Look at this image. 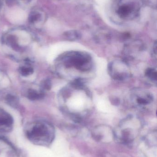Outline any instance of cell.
Instances as JSON below:
<instances>
[{"label": "cell", "mask_w": 157, "mask_h": 157, "mask_svg": "<svg viewBox=\"0 0 157 157\" xmlns=\"http://www.w3.org/2000/svg\"><path fill=\"white\" fill-rule=\"evenodd\" d=\"M82 79L73 80L62 90L61 100L65 103V110L76 115L90 109L92 99L90 92Z\"/></svg>", "instance_id": "cell-1"}, {"label": "cell", "mask_w": 157, "mask_h": 157, "mask_svg": "<svg viewBox=\"0 0 157 157\" xmlns=\"http://www.w3.org/2000/svg\"><path fill=\"white\" fill-rule=\"evenodd\" d=\"M58 63L66 69H73L80 73H87L92 70L93 62L90 54L81 51L65 52L59 57Z\"/></svg>", "instance_id": "cell-2"}, {"label": "cell", "mask_w": 157, "mask_h": 157, "mask_svg": "<svg viewBox=\"0 0 157 157\" xmlns=\"http://www.w3.org/2000/svg\"><path fill=\"white\" fill-rule=\"evenodd\" d=\"M108 69L111 77L117 81L127 80L131 75V68L124 59H114L108 65Z\"/></svg>", "instance_id": "cell-3"}, {"label": "cell", "mask_w": 157, "mask_h": 157, "mask_svg": "<svg viewBox=\"0 0 157 157\" xmlns=\"http://www.w3.org/2000/svg\"><path fill=\"white\" fill-rule=\"evenodd\" d=\"M131 101L135 108L140 109H145L153 104L154 97L149 90L137 88L131 90Z\"/></svg>", "instance_id": "cell-4"}, {"label": "cell", "mask_w": 157, "mask_h": 157, "mask_svg": "<svg viewBox=\"0 0 157 157\" xmlns=\"http://www.w3.org/2000/svg\"><path fill=\"white\" fill-rule=\"evenodd\" d=\"M144 49V46L142 41L134 40L127 43L123 49V55L126 59H133Z\"/></svg>", "instance_id": "cell-5"}, {"label": "cell", "mask_w": 157, "mask_h": 157, "mask_svg": "<svg viewBox=\"0 0 157 157\" xmlns=\"http://www.w3.org/2000/svg\"><path fill=\"white\" fill-rule=\"evenodd\" d=\"M28 136L34 139H41L49 137L51 134V130L46 124L37 123L32 126L30 131L27 132Z\"/></svg>", "instance_id": "cell-6"}, {"label": "cell", "mask_w": 157, "mask_h": 157, "mask_svg": "<svg viewBox=\"0 0 157 157\" xmlns=\"http://www.w3.org/2000/svg\"><path fill=\"white\" fill-rule=\"evenodd\" d=\"M13 124L12 116L7 112L0 108V126L10 127Z\"/></svg>", "instance_id": "cell-7"}, {"label": "cell", "mask_w": 157, "mask_h": 157, "mask_svg": "<svg viewBox=\"0 0 157 157\" xmlns=\"http://www.w3.org/2000/svg\"><path fill=\"white\" fill-rule=\"evenodd\" d=\"M42 92H38L32 89L29 90L27 92V98L31 101L39 100L44 98V95Z\"/></svg>", "instance_id": "cell-8"}, {"label": "cell", "mask_w": 157, "mask_h": 157, "mask_svg": "<svg viewBox=\"0 0 157 157\" xmlns=\"http://www.w3.org/2000/svg\"><path fill=\"white\" fill-rule=\"evenodd\" d=\"M64 36L67 40L75 41L81 38V34L77 30H69L65 32Z\"/></svg>", "instance_id": "cell-9"}, {"label": "cell", "mask_w": 157, "mask_h": 157, "mask_svg": "<svg viewBox=\"0 0 157 157\" xmlns=\"http://www.w3.org/2000/svg\"><path fill=\"white\" fill-rule=\"evenodd\" d=\"M146 78H148L150 81L156 83L157 78V71L153 67L147 68L145 72Z\"/></svg>", "instance_id": "cell-10"}, {"label": "cell", "mask_w": 157, "mask_h": 157, "mask_svg": "<svg viewBox=\"0 0 157 157\" xmlns=\"http://www.w3.org/2000/svg\"><path fill=\"white\" fill-rule=\"evenodd\" d=\"M132 11L131 6L128 5L122 6L118 9V13L122 17H126Z\"/></svg>", "instance_id": "cell-11"}, {"label": "cell", "mask_w": 157, "mask_h": 157, "mask_svg": "<svg viewBox=\"0 0 157 157\" xmlns=\"http://www.w3.org/2000/svg\"><path fill=\"white\" fill-rule=\"evenodd\" d=\"M19 72L22 76L26 77L32 75L34 72V70L30 65L27 64L20 67Z\"/></svg>", "instance_id": "cell-12"}, {"label": "cell", "mask_w": 157, "mask_h": 157, "mask_svg": "<svg viewBox=\"0 0 157 157\" xmlns=\"http://www.w3.org/2000/svg\"><path fill=\"white\" fill-rule=\"evenodd\" d=\"M6 44L15 50L19 49V46L17 40L14 36H9L6 40Z\"/></svg>", "instance_id": "cell-13"}, {"label": "cell", "mask_w": 157, "mask_h": 157, "mask_svg": "<svg viewBox=\"0 0 157 157\" xmlns=\"http://www.w3.org/2000/svg\"><path fill=\"white\" fill-rule=\"evenodd\" d=\"M6 101L8 105L13 108H16L18 104V99L17 97L12 94H8L6 96Z\"/></svg>", "instance_id": "cell-14"}, {"label": "cell", "mask_w": 157, "mask_h": 157, "mask_svg": "<svg viewBox=\"0 0 157 157\" xmlns=\"http://www.w3.org/2000/svg\"><path fill=\"white\" fill-rule=\"evenodd\" d=\"M51 80L49 78L44 79L41 83V89L42 90V92L44 91L49 90H50L51 88Z\"/></svg>", "instance_id": "cell-15"}, {"label": "cell", "mask_w": 157, "mask_h": 157, "mask_svg": "<svg viewBox=\"0 0 157 157\" xmlns=\"http://www.w3.org/2000/svg\"><path fill=\"white\" fill-rule=\"evenodd\" d=\"M40 14L37 12H31L29 15V22L31 23H35L38 21L41 18Z\"/></svg>", "instance_id": "cell-16"}, {"label": "cell", "mask_w": 157, "mask_h": 157, "mask_svg": "<svg viewBox=\"0 0 157 157\" xmlns=\"http://www.w3.org/2000/svg\"><path fill=\"white\" fill-rule=\"evenodd\" d=\"M152 56L154 59L156 60L157 59V43L155 42L153 45L152 50Z\"/></svg>", "instance_id": "cell-17"}]
</instances>
